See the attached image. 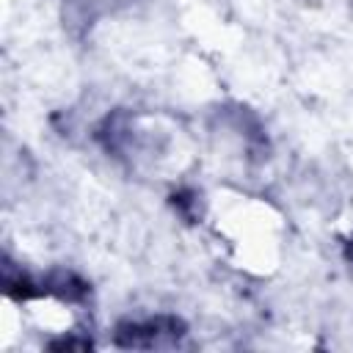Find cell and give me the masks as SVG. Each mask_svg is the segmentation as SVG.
<instances>
[{
  "instance_id": "obj_2",
  "label": "cell",
  "mask_w": 353,
  "mask_h": 353,
  "mask_svg": "<svg viewBox=\"0 0 353 353\" xmlns=\"http://www.w3.org/2000/svg\"><path fill=\"white\" fill-rule=\"evenodd\" d=\"M44 292H52L61 301H83L88 295V284L72 270H52L44 279Z\"/></svg>"
},
{
  "instance_id": "obj_5",
  "label": "cell",
  "mask_w": 353,
  "mask_h": 353,
  "mask_svg": "<svg viewBox=\"0 0 353 353\" xmlns=\"http://www.w3.org/2000/svg\"><path fill=\"white\" fill-rule=\"evenodd\" d=\"M345 256H347V262L353 265V240H350V243L345 245Z\"/></svg>"
},
{
  "instance_id": "obj_4",
  "label": "cell",
  "mask_w": 353,
  "mask_h": 353,
  "mask_svg": "<svg viewBox=\"0 0 353 353\" xmlns=\"http://www.w3.org/2000/svg\"><path fill=\"white\" fill-rule=\"evenodd\" d=\"M50 347H55V350H69V347H77V350H88L91 347V342L88 339H61V342H52Z\"/></svg>"
},
{
  "instance_id": "obj_3",
  "label": "cell",
  "mask_w": 353,
  "mask_h": 353,
  "mask_svg": "<svg viewBox=\"0 0 353 353\" xmlns=\"http://www.w3.org/2000/svg\"><path fill=\"white\" fill-rule=\"evenodd\" d=\"M6 292H8L11 298H17V301H28V298H33V295H41L44 290H36V284H33L25 273H17V270L11 268V262H6Z\"/></svg>"
},
{
  "instance_id": "obj_1",
  "label": "cell",
  "mask_w": 353,
  "mask_h": 353,
  "mask_svg": "<svg viewBox=\"0 0 353 353\" xmlns=\"http://www.w3.org/2000/svg\"><path fill=\"white\" fill-rule=\"evenodd\" d=\"M182 334H185V323L179 317L157 314V317H149V320H127V323H119L116 325V345L119 347L149 350V347L174 345Z\"/></svg>"
}]
</instances>
